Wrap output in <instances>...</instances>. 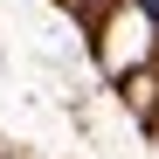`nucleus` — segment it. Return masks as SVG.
<instances>
[{"label":"nucleus","instance_id":"nucleus-1","mask_svg":"<svg viewBox=\"0 0 159 159\" xmlns=\"http://www.w3.org/2000/svg\"><path fill=\"white\" fill-rule=\"evenodd\" d=\"M139 14H145V21H159V0H139Z\"/></svg>","mask_w":159,"mask_h":159}]
</instances>
